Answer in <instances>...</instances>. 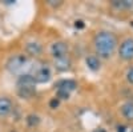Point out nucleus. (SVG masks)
I'll return each mask as SVG.
<instances>
[{"label": "nucleus", "instance_id": "nucleus-7", "mask_svg": "<svg viewBox=\"0 0 133 132\" xmlns=\"http://www.w3.org/2000/svg\"><path fill=\"white\" fill-rule=\"evenodd\" d=\"M56 87H57V90H64V91L72 92V91L76 90L77 84H76V81L72 80V79H64V80H60V81L56 84Z\"/></svg>", "mask_w": 133, "mask_h": 132}, {"label": "nucleus", "instance_id": "nucleus-16", "mask_svg": "<svg viewBox=\"0 0 133 132\" xmlns=\"http://www.w3.org/2000/svg\"><path fill=\"white\" fill-rule=\"evenodd\" d=\"M127 80H128V83L129 84H133V67H130L128 71H127Z\"/></svg>", "mask_w": 133, "mask_h": 132}, {"label": "nucleus", "instance_id": "nucleus-19", "mask_svg": "<svg viewBox=\"0 0 133 132\" xmlns=\"http://www.w3.org/2000/svg\"><path fill=\"white\" fill-rule=\"evenodd\" d=\"M127 131V128L124 127V125H118V128H117V132H125Z\"/></svg>", "mask_w": 133, "mask_h": 132}, {"label": "nucleus", "instance_id": "nucleus-23", "mask_svg": "<svg viewBox=\"0 0 133 132\" xmlns=\"http://www.w3.org/2000/svg\"><path fill=\"white\" fill-rule=\"evenodd\" d=\"M130 132H133V129H132V131H130Z\"/></svg>", "mask_w": 133, "mask_h": 132}, {"label": "nucleus", "instance_id": "nucleus-13", "mask_svg": "<svg viewBox=\"0 0 133 132\" xmlns=\"http://www.w3.org/2000/svg\"><path fill=\"white\" fill-rule=\"evenodd\" d=\"M85 63L88 65V68L92 70V71H97L100 68V60L97 56H95V55H91V56H88L85 59Z\"/></svg>", "mask_w": 133, "mask_h": 132}, {"label": "nucleus", "instance_id": "nucleus-3", "mask_svg": "<svg viewBox=\"0 0 133 132\" xmlns=\"http://www.w3.org/2000/svg\"><path fill=\"white\" fill-rule=\"evenodd\" d=\"M118 55L123 60H132L133 59V39H125L120 46Z\"/></svg>", "mask_w": 133, "mask_h": 132}, {"label": "nucleus", "instance_id": "nucleus-5", "mask_svg": "<svg viewBox=\"0 0 133 132\" xmlns=\"http://www.w3.org/2000/svg\"><path fill=\"white\" fill-rule=\"evenodd\" d=\"M51 52H52V56L53 59H61L65 58L66 53H68V46L63 41H56L52 44L51 47Z\"/></svg>", "mask_w": 133, "mask_h": 132}, {"label": "nucleus", "instance_id": "nucleus-15", "mask_svg": "<svg viewBox=\"0 0 133 132\" xmlns=\"http://www.w3.org/2000/svg\"><path fill=\"white\" fill-rule=\"evenodd\" d=\"M69 96H71V92H68V91L56 90V97L59 100H66V99H69Z\"/></svg>", "mask_w": 133, "mask_h": 132}, {"label": "nucleus", "instance_id": "nucleus-10", "mask_svg": "<svg viewBox=\"0 0 133 132\" xmlns=\"http://www.w3.org/2000/svg\"><path fill=\"white\" fill-rule=\"evenodd\" d=\"M121 114L127 120L133 122V102H127L121 105Z\"/></svg>", "mask_w": 133, "mask_h": 132}, {"label": "nucleus", "instance_id": "nucleus-14", "mask_svg": "<svg viewBox=\"0 0 133 132\" xmlns=\"http://www.w3.org/2000/svg\"><path fill=\"white\" fill-rule=\"evenodd\" d=\"M25 120H27V124H28L29 127H36V125L40 123V117H39L37 115H35V114L28 115Z\"/></svg>", "mask_w": 133, "mask_h": 132}, {"label": "nucleus", "instance_id": "nucleus-20", "mask_svg": "<svg viewBox=\"0 0 133 132\" xmlns=\"http://www.w3.org/2000/svg\"><path fill=\"white\" fill-rule=\"evenodd\" d=\"M93 132H107V129H104V128H96Z\"/></svg>", "mask_w": 133, "mask_h": 132}, {"label": "nucleus", "instance_id": "nucleus-9", "mask_svg": "<svg viewBox=\"0 0 133 132\" xmlns=\"http://www.w3.org/2000/svg\"><path fill=\"white\" fill-rule=\"evenodd\" d=\"M55 67H56L57 71L64 72V71H68L71 68V60L68 56L61 58V59H55Z\"/></svg>", "mask_w": 133, "mask_h": 132}, {"label": "nucleus", "instance_id": "nucleus-8", "mask_svg": "<svg viewBox=\"0 0 133 132\" xmlns=\"http://www.w3.org/2000/svg\"><path fill=\"white\" fill-rule=\"evenodd\" d=\"M43 51L41 48V44H39L37 41H29L25 44V52L28 55H32V56H37L40 55Z\"/></svg>", "mask_w": 133, "mask_h": 132}, {"label": "nucleus", "instance_id": "nucleus-2", "mask_svg": "<svg viewBox=\"0 0 133 132\" xmlns=\"http://www.w3.org/2000/svg\"><path fill=\"white\" fill-rule=\"evenodd\" d=\"M28 64V58L23 53H17L11 56L7 61V70L11 73H20Z\"/></svg>", "mask_w": 133, "mask_h": 132}, {"label": "nucleus", "instance_id": "nucleus-12", "mask_svg": "<svg viewBox=\"0 0 133 132\" xmlns=\"http://www.w3.org/2000/svg\"><path fill=\"white\" fill-rule=\"evenodd\" d=\"M110 4L117 9H130V8H133L132 0H112Z\"/></svg>", "mask_w": 133, "mask_h": 132}, {"label": "nucleus", "instance_id": "nucleus-1", "mask_svg": "<svg viewBox=\"0 0 133 132\" xmlns=\"http://www.w3.org/2000/svg\"><path fill=\"white\" fill-rule=\"evenodd\" d=\"M117 47V37L108 31H101L95 36V48L100 58L108 59L113 55Z\"/></svg>", "mask_w": 133, "mask_h": 132}, {"label": "nucleus", "instance_id": "nucleus-18", "mask_svg": "<svg viewBox=\"0 0 133 132\" xmlns=\"http://www.w3.org/2000/svg\"><path fill=\"white\" fill-rule=\"evenodd\" d=\"M75 27L76 28H84V23H83L81 20H77L76 23H75Z\"/></svg>", "mask_w": 133, "mask_h": 132}, {"label": "nucleus", "instance_id": "nucleus-4", "mask_svg": "<svg viewBox=\"0 0 133 132\" xmlns=\"http://www.w3.org/2000/svg\"><path fill=\"white\" fill-rule=\"evenodd\" d=\"M32 76L35 78L36 83H47V81H49L51 76H52L51 68L48 67V65H41V67H39L35 72L32 73Z\"/></svg>", "mask_w": 133, "mask_h": 132}, {"label": "nucleus", "instance_id": "nucleus-22", "mask_svg": "<svg viewBox=\"0 0 133 132\" xmlns=\"http://www.w3.org/2000/svg\"><path fill=\"white\" fill-rule=\"evenodd\" d=\"M132 26H133V21H132Z\"/></svg>", "mask_w": 133, "mask_h": 132}, {"label": "nucleus", "instance_id": "nucleus-6", "mask_svg": "<svg viewBox=\"0 0 133 132\" xmlns=\"http://www.w3.org/2000/svg\"><path fill=\"white\" fill-rule=\"evenodd\" d=\"M12 102L8 97H0V117H5L12 112Z\"/></svg>", "mask_w": 133, "mask_h": 132}, {"label": "nucleus", "instance_id": "nucleus-11", "mask_svg": "<svg viewBox=\"0 0 133 132\" xmlns=\"http://www.w3.org/2000/svg\"><path fill=\"white\" fill-rule=\"evenodd\" d=\"M36 93V87H24V88H17V95L21 99H31Z\"/></svg>", "mask_w": 133, "mask_h": 132}, {"label": "nucleus", "instance_id": "nucleus-17", "mask_svg": "<svg viewBox=\"0 0 133 132\" xmlns=\"http://www.w3.org/2000/svg\"><path fill=\"white\" fill-rule=\"evenodd\" d=\"M59 104H60V100H59L57 97H53L52 100L49 102V107H51L52 109H56V108L59 107Z\"/></svg>", "mask_w": 133, "mask_h": 132}, {"label": "nucleus", "instance_id": "nucleus-21", "mask_svg": "<svg viewBox=\"0 0 133 132\" xmlns=\"http://www.w3.org/2000/svg\"><path fill=\"white\" fill-rule=\"evenodd\" d=\"M9 132H17V131H15V129H12V131H9Z\"/></svg>", "mask_w": 133, "mask_h": 132}]
</instances>
